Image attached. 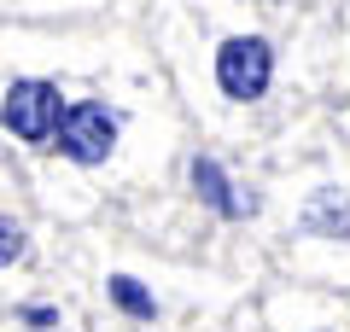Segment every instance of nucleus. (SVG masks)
<instances>
[{"instance_id": "nucleus-1", "label": "nucleus", "mask_w": 350, "mask_h": 332, "mask_svg": "<svg viewBox=\"0 0 350 332\" xmlns=\"http://www.w3.org/2000/svg\"><path fill=\"white\" fill-rule=\"evenodd\" d=\"M64 111H70V99L59 94V82H47V76H18V82L0 94V128H6L18 146L41 152V146L59 140Z\"/></svg>"}, {"instance_id": "nucleus-2", "label": "nucleus", "mask_w": 350, "mask_h": 332, "mask_svg": "<svg viewBox=\"0 0 350 332\" xmlns=\"http://www.w3.org/2000/svg\"><path fill=\"white\" fill-rule=\"evenodd\" d=\"M211 76H216V87H222V99L257 105V99L275 87V41L269 36H228V41H216Z\"/></svg>"}, {"instance_id": "nucleus-3", "label": "nucleus", "mask_w": 350, "mask_h": 332, "mask_svg": "<svg viewBox=\"0 0 350 332\" xmlns=\"http://www.w3.org/2000/svg\"><path fill=\"white\" fill-rule=\"evenodd\" d=\"M117 135H123V111L117 105H105V99H76L64 111V123H59L53 152L82 163V169H94V163H105L117 152Z\"/></svg>"}, {"instance_id": "nucleus-4", "label": "nucleus", "mask_w": 350, "mask_h": 332, "mask_svg": "<svg viewBox=\"0 0 350 332\" xmlns=\"http://www.w3.org/2000/svg\"><path fill=\"white\" fill-rule=\"evenodd\" d=\"M187 181H193V193H199V204H211L222 221H251L257 216V193H245L211 152H193L187 158Z\"/></svg>"}, {"instance_id": "nucleus-5", "label": "nucleus", "mask_w": 350, "mask_h": 332, "mask_svg": "<svg viewBox=\"0 0 350 332\" xmlns=\"http://www.w3.org/2000/svg\"><path fill=\"white\" fill-rule=\"evenodd\" d=\"M298 234L338 239V245H345V239H350V193H338V186H315V193L304 198V210H298Z\"/></svg>"}, {"instance_id": "nucleus-6", "label": "nucleus", "mask_w": 350, "mask_h": 332, "mask_svg": "<svg viewBox=\"0 0 350 332\" xmlns=\"http://www.w3.org/2000/svg\"><path fill=\"white\" fill-rule=\"evenodd\" d=\"M105 297H111L117 315L140 320V327H152V320H158V297H152L146 286L135 280V274H111V280H105Z\"/></svg>"}, {"instance_id": "nucleus-7", "label": "nucleus", "mask_w": 350, "mask_h": 332, "mask_svg": "<svg viewBox=\"0 0 350 332\" xmlns=\"http://www.w3.org/2000/svg\"><path fill=\"white\" fill-rule=\"evenodd\" d=\"M24 257H29V234H24V221L0 210V268H18Z\"/></svg>"}, {"instance_id": "nucleus-8", "label": "nucleus", "mask_w": 350, "mask_h": 332, "mask_svg": "<svg viewBox=\"0 0 350 332\" xmlns=\"http://www.w3.org/2000/svg\"><path fill=\"white\" fill-rule=\"evenodd\" d=\"M18 320H24L29 332H53V327H59V309H53V303H24Z\"/></svg>"}]
</instances>
